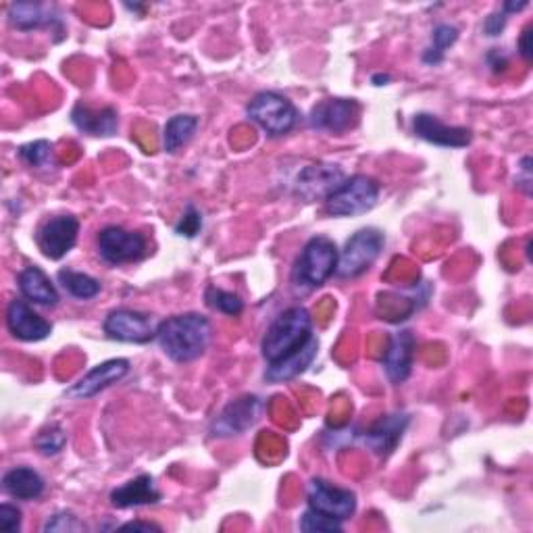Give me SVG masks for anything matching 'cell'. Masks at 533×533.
I'll return each mask as SVG.
<instances>
[{
  "mask_svg": "<svg viewBox=\"0 0 533 533\" xmlns=\"http://www.w3.org/2000/svg\"><path fill=\"white\" fill-rule=\"evenodd\" d=\"M413 132L417 138L442 148H465L473 140V132L469 128L446 125L436 115L429 113H417L413 117Z\"/></svg>",
  "mask_w": 533,
  "mask_h": 533,
  "instance_id": "e0dca14e",
  "label": "cell"
},
{
  "mask_svg": "<svg viewBox=\"0 0 533 533\" xmlns=\"http://www.w3.org/2000/svg\"><path fill=\"white\" fill-rule=\"evenodd\" d=\"M157 342L173 363H192L209 350L213 342V323L198 313L169 317L159 323Z\"/></svg>",
  "mask_w": 533,
  "mask_h": 533,
  "instance_id": "6da1fadb",
  "label": "cell"
},
{
  "mask_svg": "<svg viewBox=\"0 0 533 533\" xmlns=\"http://www.w3.org/2000/svg\"><path fill=\"white\" fill-rule=\"evenodd\" d=\"M531 30H533V25H527V28L523 30V34H521V40H519V55L527 61V63H531V57H533V46H531Z\"/></svg>",
  "mask_w": 533,
  "mask_h": 533,
  "instance_id": "8d00e7d4",
  "label": "cell"
},
{
  "mask_svg": "<svg viewBox=\"0 0 533 533\" xmlns=\"http://www.w3.org/2000/svg\"><path fill=\"white\" fill-rule=\"evenodd\" d=\"M417 350V338L409 329L396 332L384 352V371L394 386H402L411 377Z\"/></svg>",
  "mask_w": 533,
  "mask_h": 533,
  "instance_id": "ac0fdd59",
  "label": "cell"
},
{
  "mask_svg": "<svg viewBox=\"0 0 533 533\" xmlns=\"http://www.w3.org/2000/svg\"><path fill=\"white\" fill-rule=\"evenodd\" d=\"M0 529L7 533L21 531V511L17 509V506L9 502L0 504Z\"/></svg>",
  "mask_w": 533,
  "mask_h": 533,
  "instance_id": "836d02e7",
  "label": "cell"
},
{
  "mask_svg": "<svg viewBox=\"0 0 533 533\" xmlns=\"http://www.w3.org/2000/svg\"><path fill=\"white\" fill-rule=\"evenodd\" d=\"M307 502H309V509L329 519H336L340 523L348 521L354 513H357V494H354L352 490L329 484V481L321 477H315L309 481Z\"/></svg>",
  "mask_w": 533,
  "mask_h": 533,
  "instance_id": "30bf717a",
  "label": "cell"
},
{
  "mask_svg": "<svg viewBox=\"0 0 533 533\" xmlns=\"http://www.w3.org/2000/svg\"><path fill=\"white\" fill-rule=\"evenodd\" d=\"M411 423V417L406 415V413H390L386 417H382L379 421H375L365 434H363V442L365 446L377 454V456H390L402 436H404V431L406 427H409Z\"/></svg>",
  "mask_w": 533,
  "mask_h": 533,
  "instance_id": "d6986e66",
  "label": "cell"
},
{
  "mask_svg": "<svg viewBox=\"0 0 533 533\" xmlns=\"http://www.w3.org/2000/svg\"><path fill=\"white\" fill-rule=\"evenodd\" d=\"M379 182L369 175L357 173L342 182L338 190L329 194L325 202V213L332 217H359L369 213L379 200Z\"/></svg>",
  "mask_w": 533,
  "mask_h": 533,
  "instance_id": "5b68a950",
  "label": "cell"
},
{
  "mask_svg": "<svg viewBox=\"0 0 533 533\" xmlns=\"http://www.w3.org/2000/svg\"><path fill=\"white\" fill-rule=\"evenodd\" d=\"M117 529L121 531H161L159 525L155 523H144V521H130V523H123Z\"/></svg>",
  "mask_w": 533,
  "mask_h": 533,
  "instance_id": "74e56055",
  "label": "cell"
},
{
  "mask_svg": "<svg viewBox=\"0 0 533 533\" xmlns=\"http://www.w3.org/2000/svg\"><path fill=\"white\" fill-rule=\"evenodd\" d=\"M9 23L19 32H34V30H53L63 40V17L59 15L57 7L42 5V3H13L9 7Z\"/></svg>",
  "mask_w": 533,
  "mask_h": 533,
  "instance_id": "2e32d148",
  "label": "cell"
},
{
  "mask_svg": "<svg viewBox=\"0 0 533 533\" xmlns=\"http://www.w3.org/2000/svg\"><path fill=\"white\" fill-rule=\"evenodd\" d=\"M340 250L334 240L327 236L311 238L292 267V286L296 292H313L327 284L329 277H334L338 271Z\"/></svg>",
  "mask_w": 533,
  "mask_h": 533,
  "instance_id": "3957f363",
  "label": "cell"
},
{
  "mask_svg": "<svg viewBox=\"0 0 533 533\" xmlns=\"http://www.w3.org/2000/svg\"><path fill=\"white\" fill-rule=\"evenodd\" d=\"M163 494L150 475H138L111 492V504L115 509H138V506L159 504Z\"/></svg>",
  "mask_w": 533,
  "mask_h": 533,
  "instance_id": "44dd1931",
  "label": "cell"
},
{
  "mask_svg": "<svg viewBox=\"0 0 533 533\" xmlns=\"http://www.w3.org/2000/svg\"><path fill=\"white\" fill-rule=\"evenodd\" d=\"M246 115L271 138L290 134L300 119V113L294 107L292 100L271 90L252 96V100L246 105Z\"/></svg>",
  "mask_w": 533,
  "mask_h": 533,
  "instance_id": "277c9868",
  "label": "cell"
},
{
  "mask_svg": "<svg viewBox=\"0 0 533 533\" xmlns=\"http://www.w3.org/2000/svg\"><path fill=\"white\" fill-rule=\"evenodd\" d=\"M506 21H509V15H506L502 9L496 11V13H492V15L484 21V34H486L488 38H498V36L504 32V28H506Z\"/></svg>",
  "mask_w": 533,
  "mask_h": 533,
  "instance_id": "e575fe53",
  "label": "cell"
},
{
  "mask_svg": "<svg viewBox=\"0 0 533 533\" xmlns=\"http://www.w3.org/2000/svg\"><path fill=\"white\" fill-rule=\"evenodd\" d=\"M34 446L42 456H57L67 446V431L57 423L48 425L36 436Z\"/></svg>",
  "mask_w": 533,
  "mask_h": 533,
  "instance_id": "f546056e",
  "label": "cell"
},
{
  "mask_svg": "<svg viewBox=\"0 0 533 533\" xmlns=\"http://www.w3.org/2000/svg\"><path fill=\"white\" fill-rule=\"evenodd\" d=\"M519 175H517V188L525 192V196H531V157H523L519 163Z\"/></svg>",
  "mask_w": 533,
  "mask_h": 533,
  "instance_id": "d590c367",
  "label": "cell"
},
{
  "mask_svg": "<svg viewBox=\"0 0 533 533\" xmlns=\"http://www.w3.org/2000/svg\"><path fill=\"white\" fill-rule=\"evenodd\" d=\"M298 527L304 533H340V531H344V525L340 521L329 519V517H325L313 509H307L302 513Z\"/></svg>",
  "mask_w": 533,
  "mask_h": 533,
  "instance_id": "4dcf8cb0",
  "label": "cell"
},
{
  "mask_svg": "<svg viewBox=\"0 0 533 533\" xmlns=\"http://www.w3.org/2000/svg\"><path fill=\"white\" fill-rule=\"evenodd\" d=\"M125 9H130V11H144L142 5H125Z\"/></svg>",
  "mask_w": 533,
  "mask_h": 533,
  "instance_id": "60d3db41",
  "label": "cell"
},
{
  "mask_svg": "<svg viewBox=\"0 0 533 533\" xmlns=\"http://www.w3.org/2000/svg\"><path fill=\"white\" fill-rule=\"evenodd\" d=\"M71 121L80 132L94 138H111L119 128V115L113 107L92 109L84 103H78L71 111Z\"/></svg>",
  "mask_w": 533,
  "mask_h": 533,
  "instance_id": "ffe728a7",
  "label": "cell"
},
{
  "mask_svg": "<svg viewBox=\"0 0 533 533\" xmlns=\"http://www.w3.org/2000/svg\"><path fill=\"white\" fill-rule=\"evenodd\" d=\"M200 125V119L196 115H175L165 123L163 130V150L169 155H175L177 150L186 146Z\"/></svg>",
  "mask_w": 533,
  "mask_h": 533,
  "instance_id": "d4e9b609",
  "label": "cell"
},
{
  "mask_svg": "<svg viewBox=\"0 0 533 533\" xmlns=\"http://www.w3.org/2000/svg\"><path fill=\"white\" fill-rule=\"evenodd\" d=\"M361 105L354 98H327L313 107L309 123L313 130L344 134L359 123Z\"/></svg>",
  "mask_w": 533,
  "mask_h": 533,
  "instance_id": "4fadbf2b",
  "label": "cell"
},
{
  "mask_svg": "<svg viewBox=\"0 0 533 533\" xmlns=\"http://www.w3.org/2000/svg\"><path fill=\"white\" fill-rule=\"evenodd\" d=\"M19 159L32 167V169H53L55 167V155H53V144L48 140H36L30 144H23L17 150Z\"/></svg>",
  "mask_w": 533,
  "mask_h": 533,
  "instance_id": "83f0119b",
  "label": "cell"
},
{
  "mask_svg": "<svg viewBox=\"0 0 533 533\" xmlns=\"http://www.w3.org/2000/svg\"><path fill=\"white\" fill-rule=\"evenodd\" d=\"M98 257L109 265L138 263L148 255V240L140 232H130L119 225H107L96 236Z\"/></svg>",
  "mask_w": 533,
  "mask_h": 533,
  "instance_id": "52a82bcc",
  "label": "cell"
},
{
  "mask_svg": "<svg viewBox=\"0 0 533 533\" xmlns=\"http://www.w3.org/2000/svg\"><path fill=\"white\" fill-rule=\"evenodd\" d=\"M130 373V361L128 359H111L92 367L82 379H78L65 394L73 400H90L98 396L103 390L111 388L113 384L121 382V379Z\"/></svg>",
  "mask_w": 533,
  "mask_h": 533,
  "instance_id": "5bb4252c",
  "label": "cell"
},
{
  "mask_svg": "<svg viewBox=\"0 0 533 533\" xmlns=\"http://www.w3.org/2000/svg\"><path fill=\"white\" fill-rule=\"evenodd\" d=\"M200 230H202V213L194 205H188L182 219L175 225V234L182 238H196Z\"/></svg>",
  "mask_w": 533,
  "mask_h": 533,
  "instance_id": "d6a6232c",
  "label": "cell"
},
{
  "mask_svg": "<svg viewBox=\"0 0 533 533\" xmlns=\"http://www.w3.org/2000/svg\"><path fill=\"white\" fill-rule=\"evenodd\" d=\"M390 80H392V78H390L388 73H375L373 78H371V82H373L375 86H386Z\"/></svg>",
  "mask_w": 533,
  "mask_h": 533,
  "instance_id": "ab89813d",
  "label": "cell"
},
{
  "mask_svg": "<svg viewBox=\"0 0 533 533\" xmlns=\"http://www.w3.org/2000/svg\"><path fill=\"white\" fill-rule=\"evenodd\" d=\"M384 246H386V236L382 232L375 230V227H363V230L348 238L344 250L340 252L336 275L344 279L361 277L373 267L379 255H382Z\"/></svg>",
  "mask_w": 533,
  "mask_h": 533,
  "instance_id": "8992f818",
  "label": "cell"
},
{
  "mask_svg": "<svg viewBox=\"0 0 533 533\" xmlns=\"http://www.w3.org/2000/svg\"><path fill=\"white\" fill-rule=\"evenodd\" d=\"M205 300H207V304L213 311L223 313L227 317H238L244 311V300L238 294L221 290L217 286H209L207 288Z\"/></svg>",
  "mask_w": 533,
  "mask_h": 533,
  "instance_id": "f1b7e54d",
  "label": "cell"
},
{
  "mask_svg": "<svg viewBox=\"0 0 533 533\" xmlns=\"http://www.w3.org/2000/svg\"><path fill=\"white\" fill-rule=\"evenodd\" d=\"M17 286L21 296L32 304H38V307H57L61 300L57 286L50 282V277L40 267L34 265L19 273Z\"/></svg>",
  "mask_w": 533,
  "mask_h": 533,
  "instance_id": "603a6c76",
  "label": "cell"
},
{
  "mask_svg": "<svg viewBox=\"0 0 533 533\" xmlns=\"http://www.w3.org/2000/svg\"><path fill=\"white\" fill-rule=\"evenodd\" d=\"M80 219L73 215H57L46 219L36 230V244L50 261L65 259L78 244Z\"/></svg>",
  "mask_w": 533,
  "mask_h": 533,
  "instance_id": "8fae6325",
  "label": "cell"
},
{
  "mask_svg": "<svg viewBox=\"0 0 533 533\" xmlns=\"http://www.w3.org/2000/svg\"><path fill=\"white\" fill-rule=\"evenodd\" d=\"M57 279L61 288L75 300H92L100 294V290H103L96 277L73 269H61L57 273Z\"/></svg>",
  "mask_w": 533,
  "mask_h": 533,
  "instance_id": "484cf974",
  "label": "cell"
},
{
  "mask_svg": "<svg viewBox=\"0 0 533 533\" xmlns=\"http://www.w3.org/2000/svg\"><path fill=\"white\" fill-rule=\"evenodd\" d=\"M263 415V400L255 394H246L232 400L225 409L211 421V438H236L246 434Z\"/></svg>",
  "mask_w": 533,
  "mask_h": 533,
  "instance_id": "ba28073f",
  "label": "cell"
},
{
  "mask_svg": "<svg viewBox=\"0 0 533 533\" xmlns=\"http://www.w3.org/2000/svg\"><path fill=\"white\" fill-rule=\"evenodd\" d=\"M459 40V28L450 23H438L431 32V44L423 50V63L436 67L446 59V50Z\"/></svg>",
  "mask_w": 533,
  "mask_h": 533,
  "instance_id": "4316f807",
  "label": "cell"
},
{
  "mask_svg": "<svg viewBox=\"0 0 533 533\" xmlns=\"http://www.w3.org/2000/svg\"><path fill=\"white\" fill-rule=\"evenodd\" d=\"M346 173L334 163H311L302 167L294 180V194L304 202L325 200L334 190L342 186Z\"/></svg>",
  "mask_w": 533,
  "mask_h": 533,
  "instance_id": "7c38bea8",
  "label": "cell"
},
{
  "mask_svg": "<svg viewBox=\"0 0 533 533\" xmlns=\"http://www.w3.org/2000/svg\"><path fill=\"white\" fill-rule=\"evenodd\" d=\"M3 490L7 496H11L15 500L30 502V500H38L44 494L46 481L32 467H15V469L5 473Z\"/></svg>",
  "mask_w": 533,
  "mask_h": 533,
  "instance_id": "cb8c5ba5",
  "label": "cell"
},
{
  "mask_svg": "<svg viewBox=\"0 0 533 533\" xmlns=\"http://www.w3.org/2000/svg\"><path fill=\"white\" fill-rule=\"evenodd\" d=\"M155 317L134 309H115L107 315L103 332L109 340L125 344H148L157 340Z\"/></svg>",
  "mask_w": 533,
  "mask_h": 533,
  "instance_id": "9c48e42d",
  "label": "cell"
},
{
  "mask_svg": "<svg viewBox=\"0 0 533 533\" xmlns=\"http://www.w3.org/2000/svg\"><path fill=\"white\" fill-rule=\"evenodd\" d=\"M44 533H50V531H59V533H75V531H86V525L75 517L73 513H67V511H61V513H55L53 517H48L44 527H42Z\"/></svg>",
  "mask_w": 533,
  "mask_h": 533,
  "instance_id": "1f68e13d",
  "label": "cell"
},
{
  "mask_svg": "<svg viewBox=\"0 0 533 533\" xmlns=\"http://www.w3.org/2000/svg\"><path fill=\"white\" fill-rule=\"evenodd\" d=\"M313 317L304 307H290L284 313H279L261 342L263 359L269 363H277L286 359L288 354L307 346L313 338Z\"/></svg>",
  "mask_w": 533,
  "mask_h": 533,
  "instance_id": "7a4b0ae2",
  "label": "cell"
},
{
  "mask_svg": "<svg viewBox=\"0 0 533 533\" xmlns=\"http://www.w3.org/2000/svg\"><path fill=\"white\" fill-rule=\"evenodd\" d=\"M7 327L13 338L21 342H42L53 334V325L38 315L32 302L25 298H15L7 307Z\"/></svg>",
  "mask_w": 533,
  "mask_h": 533,
  "instance_id": "9a60e30c",
  "label": "cell"
},
{
  "mask_svg": "<svg viewBox=\"0 0 533 533\" xmlns=\"http://www.w3.org/2000/svg\"><path fill=\"white\" fill-rule=\"evenodd\" d=\"M317 352H319V340L313 336L307 346H302L300 350L288 354L286 359L277 361V363H269L265 371V379L271 384H284V382H290V379H296L313 365V361L317 359Z\"/></svg>",
  "mask_w": 533,
  "mask_h": 533,
  "instance_id": "7402d4cb",
  "label": "cell"
},
{
  "mask_svg": "<svg viewBox=\"0 0 533 533\" xmlns=\"http://www.w3.org/2000/svg\"><path fill=\"white\" fill-rule=\"evenodd\" d=\"M527 7H529L527 0H521V3H513V0H509V3H504V5H502V11H504L506 15H511V13H519V11L527 9Z\"/></svg>",
  "mask_w": 533,
  "mask_h": 533,
  "instance_id": "f35d334b",
  "label": "cell"
}]
</instances>
